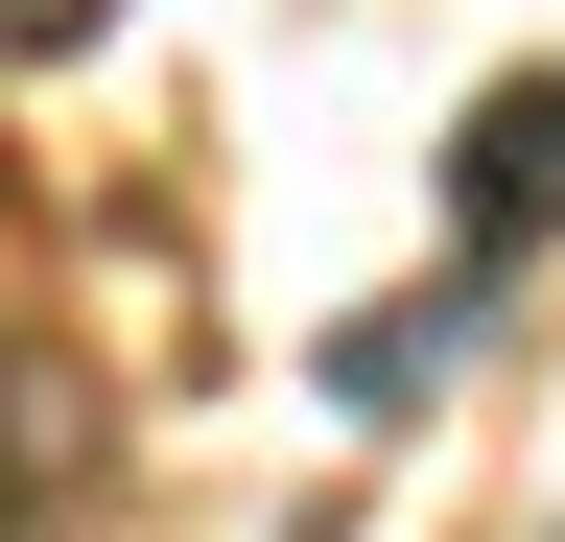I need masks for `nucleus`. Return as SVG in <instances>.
Listing matches in <instances>:
<instances>
[{"instance_id": "nucleus-1", "label": "nucleus", "mask_w": 565, "mask_h": 542, "mask_svg": "<svg viewBox=\"0 0 565 542\" xmlns=\"http://www.w3.org/2000/svg\"><path fill=\"white\" fill-rule=\"evenodd\" d=\"M494 354V259H471V284H424V307H353L330 330V401H377V425H401V401H448Z\"/></svg>"}, {"instance_id": "nucleus-2", "label": "nucleus", "mask_w": 565, "mask_h": 542, "mask_svg": "<svg viewBox=\"0 0 565 542\" xmlns=\"http://www.w3.org/2000/svg\"><path fill=\"white\" fill-rule=\"evenodd\" d=\"M448 213H471V259L565 213V72H519V95H494V118H471V142H448Z\"/></svg>"}, {"instance_id": "nucleus-3", "label": "nucleus", "mask_w": 565, "mask_h": 542, "mask_svg": "<svg viewBox=\"0 0 565 542\" xmlns=\"http://www.w3.org/2000/svg\"><path fill=\"white\" fill-rule=\"evenodd\" d=\"M71 24H95V0H0V47H71Z\"/></svg>"}]
</instances>
